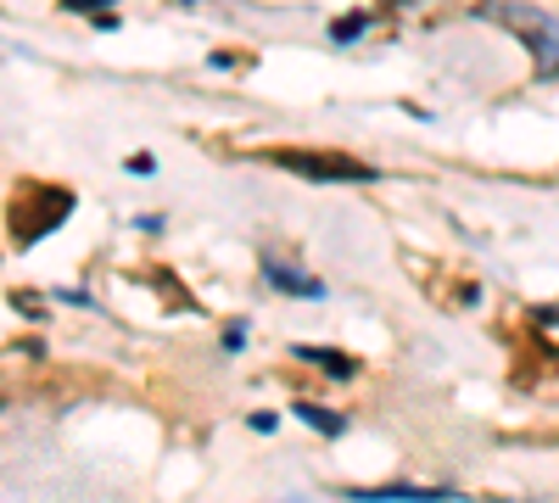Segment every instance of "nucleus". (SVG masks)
Here are the masks:
<instances>
[{"label":"nucleus","instance_id":"1","mask_svg":"<svg viewBox=\"0 0 559 503\" xmlns=\"http://www.w3.org/2000/svg\"><path fill=\"white\" fill-rule=\"evenodd\" d=\"M274 168H292L302 179H331V185H342V179H369L376 168L358 163V157H342V152H274L269 157Z\"/></svg>","mask_w":559,"mask_h":503},{"label":"nucleus","instance_id":"5","mask_svg":"<svg viewBox=\"0 0 559 503\" xmlns=\"http://www.w3.org/2000/svg\"><path fill=\"white\" fill-rule=\"evenodd\" d=\"M297 415H302L308 426H319L324 436H342V420H336V415H324V408H313V403H302V408H297Z\"/></svg>","mask_w":559,"mask_h":503},{"label":"nucleus","instance_id":"6","mask_svg":"<svg viewBox=\"0 0 559 503\" xmlns=\"http://www.w3.org/2000/svg\"><path fill=\"white\" fill-rule=\"evenodd\" d=\"M358 28H364V17H342V23H336V39H353Z\"/></svg>","mask_w":559,"mask_h":503},{"label":"nucleus","instance_id":"3","mask_svg":"<svg viewBox=\"0 0 559 503\" xmlns=\"http://www.w3.org/2000/svg\"><path fill=\"white\" fill-rule=\"evenodd\" d=\"M297 358H308V363H319L324 375H336V381H347L358 363L347 358V352H331V347H297Z\"/></svg>","mask_w":559,"mask_h":503},{"label":"nucleus","instance_id":"4","mask_svg":"<svg viewBox=\"0 0 559 503\" xmlns=\"http://www.w3.org/2000/svg\"><path fill=\"white\" fill-rule=\"evenodd\" d=\"M269 280H274L280 291H297V297H319V280H302L297 268H280V263H269Z\"/></svg>","mask_w":559,"mask_h":503},{"label":"nucleus","instance_id":"2","mask_svg":"<svg viewBox=\"0 0 559 503\" xmlns=\"http://www.w3.org/2000/svg\"><path fill=\"white\" fill-rule=\"evenodd\" d=\"M353 498H364V503H442L453 492H437V487H364Z\"/></svg>","mask_w":559,"mask_h":503}]
</instances>
